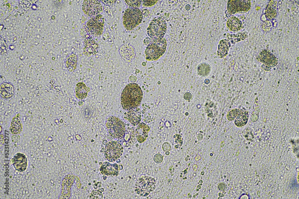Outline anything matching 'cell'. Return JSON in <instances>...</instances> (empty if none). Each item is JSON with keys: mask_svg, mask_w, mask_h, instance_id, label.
Returning a JSON list of instances; mask_svg holds the SVG:
<instances>
[{"mask_svg": "<svg viewBox=\"0 0 299 199\" xmlns=\"http://www.w3.org/2000/svg\"><path fill=\"white\" fill-rule=\"evenodd\" d=\"M143 98V92L136 83L127 84L121 94L120 101L123 109L126 111L133 110L140 104Z\"/></svg>", "mask_w": 299, "mask_h": 199, "instance_id": "1", "label": "cell"}, {"mask_svg": "<svg viewBox=\"0 0 299 199\" xmlns=\"http://www.w3.org/2000/svg\"><path fill=\"white\" fill-rule=\"evenodd\" d=\"M167 47V41L164 38L152 39L145 50L146 59L150 61L158 59L164 54Z\"/></svg>", "mask_w": 299, "mask_h": 199, "instance_id": "2", "label": "cell"}, {"mask_svg": "<svg viewBox=\"0 0 299 199\" xmlns=\"http://www.w3.org/2000/svg\"><path fill=\"white\" fill-rule=\"evenodd\" d=\"M143 16L138 8L129 7L126 9L123 16V23L125 28L131 30L141 22Z\"/></svg>", "mask_w": 299, "mask_h": 199, "instance_id": "3", "label": "cell"}, {"mask_svg": "<svg viewBox=\"0 0 299 199\" xmlns=\"http://www.w3.org/2000/svg\"><path fill=\"white\" fill-rule=\"evenodd\" d=\"M107 129L112 137L118 139L124 138L125 127L123 122L118 118L111 116L108 118L106 122Z\"/></svg>", "mask_w": 299, "mask_h": 199, "instance_id": "4", "label": "cell"}, {"mask_svg": "<svg viewBox=\"0 0 299 199\" xmlns=\"http://www.w3.org/2000/svg\"><path fill=\"white\" fill-rule=\"evenodd\" d=\"M155 184L153 178L148 176H141L135 183V192L141 196H147L155 189Z\"/></svg>", "mask_w": 299, "mask_h": 199, "instance_id": "5", "label": "cell"}, {"mask_svg": "<svg viewBox=\"0 0 299 199\" xmlns=\"http://www.w3.org/2000/svg\"><path fill=\"white\" fill-rule=\"evenodd\" d=\"M167 29L165 21L161 17H158L150 22L147 29V34L152 40L163 38L166 33Z\"/></svg>", "mask_w": 299, "mask_h": 199, "instance_id": "6", "label": "cell"}, {"mask_svg": "<svg viewBox=\"0 0 299 199\" xmlns=\"http://www.w3.org/2000/svg\"><path fill=\"white\" fill-rule=\"evenodd\" d=\"M123 150V147L120 143L116 141H110L105 146L104 156L108 161L113 162L121 157Z\"/></svg>", "mask_w": 299, "mask_h": 199, "instance_id": "7", "label": "cell"}, {"mask_svg": "<svg viewBox=\"0 0 299 199\" xmlns=\"http://www.w3.org/2000/svg\"><path fill=\"white\" fill-rule=\"evenodd\" d=\"M104 20L103 16L98 14L87 22L86 29L90 35L97 36L101 35L103 30Z\"/></svg>", "mask_w": 299, "mask_h": 199, "instance_id": "8", "label": "cell"}, {"mask_svg": "<svg viewBox=\"0 0 299 199\" xmlns=\"http://www.w3.org/2000/svg\"><path fill=\"white\" fill-rule=\"evenodd\" d=\"M251 6V0H229L227 3V8L230 14H234L249 11Z\"/></svg>", "mask_w": 299, "mask_h": 199, "instance_id": "9", "label": "cell"}, {"mask_svg": "<svg viewBox=\"0 0 299 199\" xmlns=\"http://www.w3.org/2000/svg\"><path fill=\"white\" fill-rule=\"evenodd\" d=\"M84 13L90 17H93L103 12L102 6L98 0H84L82 4Z\"/></svg>", "mask_w": 299, "mask_h": 199, "instance_id": "10", "label": "cell"}, {"mask_svg": "<svg viewBox=\"0 0 299 199\" xmlns=\"http://www.w3.org/2000/svg\"><path fill=\"white\" fill-rule=\"evenodd\" d=\"M229 116L231 121L234 120L235 124L238 127L245 126L248 122V112L239 109L230 110Z\"/></svg>", "mask_w": 299, "mask_h": 199, "instance_id": "11", "label": "cell"}, {"mask_svg": "<svg viewBox=\"0 0 299 199\" xmlns=\"http://www.w3.org/2000/svg\"><path fill=\"white\" fill-rule=\"evenodd\" d=\"M257 59L265 65L270 67L276 66L278 62V58L267 49L262 50L257 56Z\"/></svg>", "mask_w": 299, "mask_h": 199, "instance_id": "12", "label": "cell"}, {"mask_svg": "<svg viewBox=\"0 0 299 199\" xmlns=\"http://www.w3.org/2000/svg\"><path fill=\"white\" fill-rule=\"evenodd\" d=\"M98 44L91 36L85 38L84 41L83 53L88 57L97 52Z\"/></svg>", "mask_w": 299, "mask_h": 199, "instance_id": "13", "label": "cell"}, {"mask_svg": "<svg viewBox=\"0 0 299 199\" xmlns=\"http://www.w3.org/2000/svg\"><path fill=\"white\" fill-rule=\"evenodd\" d=\"M150 130V127L143 122L140 123L137 125L135 129V136L138 142L143 143L146 140Z\"/></svg>", "mask_w": 299, "mask_h": 199, "instance_id": "14", "label": "cell"}, {"mask_svg": "<svg viewBox=\"0 0 299 199\" xmlns=\"http://www.w3.org/2000/svg\"><path fill=\"white\" fill-rule=\"evenodd\" d=\"M141 116V110L138 108L128 111L124 114L125 118L134 126H137L140 123Z\"/></svg>", "mask_w": 299, "mask_h": 199, "instance_id": "15", "label": "cell"}, {"mask_svg": "<svg viewBox=\"0 0 299 199\" xmlns=\"http://www.w3.org/2000/svg\"><path fill=\"white\" fill-rule=\"evenodd\" d=\"M74 181L73 175L68 174L64 178L62 183L61 196L63 198H68L71 195L70 189Z\"/></svg>", "mask_w": 299, "mask_h": 199, "instance_id": "16", "label": "cell"}, {"mask_svg": "<svg viewBox=\"0 0 299 199\" xmlns=\"http://www.w3.org/2000/svg\"><path fill=\"white\" fill-rule=\"evenodd\" d=\"M118 167L116 163L111 164L105 162L100 167V170L103 175L107 176H116L119 174Z\"/></svg>", "mask_w": 299, "mask_h": 199, "instance_id": "17", "label": "cell"}, {"mask_svg": "<svg viewBox=\"0 0 299 199\" xmlns=\"http://www.w3.org/2000/svg\"><path fill=\"white\" fill-rule=\"evenodd\" d=\"M231 46V42L226 39H222L219 42L217 54L219 58L226 56L228 53Z\"/></svg>", "mask_w": 299, "mask_h": 199, "instance_id": "18", "label": "cell"}, {"mask_svg": "<svg viewBox=\"0 0 299 199\" xmlns=\"http://www.w3.org/2000/svg\"><path fill=\"white\" fill-rule=\"evenodd\" d=\"M0 96L4 98L12 97L14 93L13 85L10 82H4L0 84Z\"/></svg>", "mask_w": 299, "mask_h": 199, "instance_id": "19", "label": "cell"}, {"mask_svg": "<svg viewBox=\"0 0 299 199\" xmlns=\"http://www.w3.org/2000/svg\"><path fill=\"white\" fill-rule=\"evenodd\" d=\"M226 25L229 30L233 32L239 31L243 26L241 21L235 16H232L228 19Z\"/></svg>", "mask_w": 299, "mask_h": 199, "instance_id": "20", "label": "cell"}, {"mask_svg": "<svg viewBox=\"0 0 299 199\" xmlns=\"http://www.w3.org/2000/svg\"><path fill=\"white\" fill-rule=\"evenodd\" d=\"M277 14V2L276 0L269 1L266 7L265 14L269 20L274 19Z\"/></svg>", "mask_w": 299, "mask_h": 199, "instance_id": "21", "label": "cell"}, {"mask_svg": "<svg viewBox=\"0 0 299 199\" xmlns=\"http://www.w3.org/2000/svg\"><path fill=\"white\" fill-rule=\"evenodd\" d=\"M89 91V88L83 82H79L75 86V95L78 98L82 99L86 98Z\"/></svg>", "mask_w": 299, "mask_h": 199, "instance_id": "22", "label": "cell"}, {"mask_svg": "<svg viewBox=\"0 0 299 199\" xmlns=\"http://www.w3.org/2000/svg\"><path fill=\"white\" fill-rule=\"evenodd\" d=\"M77 61V55L72 53L66 58L65 64L68 70L70 72L74 71L76 69Z\"/></svg>", "mask_w": 299, "mask_h": 199, "instance_id": "23", "label": "cell"}, {"mask_svg": "<svg viewBox=\"0 0 299 199\" xmlns=\"http://www.w3.org/2000/svg\"><path fill=\"white\" fill-rule=\"evenodd\" d=\"M248 37L247 33L244 32L242 33H239L236 34H228L227 36V38L228 40L231 41L232 44H234L244 40Z\"/></svg>", "mask_w": 299, "mask_h": 199, "instance_id": "24", "label": "cell"}, {"mask_svg": "<svg viewBox=\"0 0 299 199\" xmlns=\"http://www.w3.org/2000/svg\"><path fill=\"white\" fill-rule=\"evenodd\" d=\"M22 126L19 120L16 117L13 118L11 123L10 130L12 134H18L22 131Z\"/></svg>", "mask_w": 299, "mask_h": 199, "instance_id": "25", "label": "cell"}, {"mask_svg": "<svg viewBox=\"0 0 299 199\" xmlns=\"http://www.w3.org/2000/svg\"><path fill=\"white\" fill-rule=\"evenodd\" d=\"M210 66L206 63H202L199 64L197 68L198 74L202 76H206L210 72Z\"/></svg>", "mask_w": 299, "mask_h": 199, "instance_id": "26", "label": "cell"}, {"mask_svg": "<svg viewBox=\"0 0 299 199\" xmlns=\"http://www.w3.org/2000/svg\"><path fill=\"white\" fill-rule=\"evenodd\" d=\"M141 0H126L125 1L130 6L134 8H138L141 5Z\"/></svg>", "mask_w": 299, "mask_h": 199, "instance_id": "27", "label": "cell"}, {"mask_svg": "<svg viewBox=\"0 0 299 199\" xmlns=\"http://www.w3.org/2000/svg\"><path fill=\"white\" fill-rule=\"evenodd\" d=\"M272 26V23L271 21L269 20H266L262 24V27L264 31L268 32L271 30Z\"/></svg>", "mask_w": 299, "mask_h": 199, "instance_id": "28", "label": "cell"}, {"mask_svg": "<svg viewBox=\"0 0 299 199\" xmlns=\"http://www.w3.org/2000/svg\"><path fill=\"white\" fill-rule=\"evenodd\" d=\"M158 0H143V5L144 7H152L155 5Z\"/></svg>", "mask_w": 299, "mask_h": 199, "instance_id": "29", "label": "cell"}, {"mask_svg": "<svg viewBox=\"0 0 299 199\" xmlns=\"http://www.w3.org/2000/svg\"><path fill=\"white\" fill-rule=\"evenodd\" d=\"M152 39L150 37H147L144 39V44L146 45H148L152 41Z\"/></svg>", "mask_w": 299, "mask_h": 199, "instance_id": "30", "label": "cell"}, {"mask_svg": "<svg viewBox=\"0 0 299 199\" xmlns=\"http://www.w3.org/2000/svg\"><path fill=\"white\" fill-rule=\"evenodd\" d=\"M102 2L105 4L111 5L113 4L116 1L113 0H102Z\"/></svg>", "mask_w": 299, "mask_h": 199, "instance_id": "31", "label": "cell"}, {"mask_svg": "<svg viewBox=\"0 0 299 199\" xmlns=\"http://www.w3.org/2000/svg\"><path fill=\"white\" fill-rule=\"evenodd\" d=\"M142 13L143 16L144 17H147L150 14L149 11L148 10L146 9L143 10Z\"/></svg>", "mask_w": 299, "mask_h": 199, "instance_id": "32", "label": "cell"}, {"mask_svg": "<svg viewBox=\"0 0 299 199\" xmlns=\"http://www.w3.org/2000/svg\"><path fill=\"white\" fill-rule=\"evenodd\" d=\"M184 97V99L186 100H189L191 98L192 95L190 93L187 92L185 94Z\"/></svg>", "mask_w": 299, "mask_h": 199, "instance_id": "33", "label": "cell"}, {"mask_svg": "<svg viewBox=\"0 0 299 199\" xmlns=\"http://www.w3.org/2000/svg\"><path fill=\"white\" fill-rule=\"evenodd\" d=\"M218 187L219 189L220 190L221 189V190L222 191L225 189L226 187V186L224 183H221L219 184L218 186Z\"/></svg>", "mask_w": 299, "mask_h": 199, "instance_id": "34", "label": "cell"}, {"mask_svg": "<svg viewBox=\"0 0 299 199\" xmlns=\"http://www.w3.org/2000/svg\"><path fill=\"white\" fill-rule=\"evenodd\" d=\"M4 108H5L4 107H2V108H1V109H2V110H3L4 109Z\"/></svg>", "mask_w": 299, "mask_h": 199, "instance_id": "35", "label": "cell"}]
</instances>
